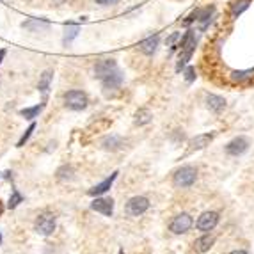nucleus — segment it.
Segmentation results:
<instances>
[{
	"instance_id": "nucleus-1",
	"label": "nucleus",
	"mask_w": 254,
	"mask_h": 254,
	"mask_svg": "<svg viewBox=\"0 0 254 254\" xmlns=\"http://www.w3.org/2000/svg\"><path fill=\"white\" fill-rule=\"evenodd\" d=\"M196 178H197L196 167H192V165H183V167H180V169L174 173L173 183H174V187L188 188L196 183Z\"/></svg>"
},
{
	"instance_id": "nucleus-2",
	"label": "nucleus",
	"mask_w": 254,
	"mask_h": 254,
	"mask_svg": "<svg viewBox=\"0 0 254 254\" xmlns=\"http://www.w3.org/2000/svg\"><path fill=\"white\" fill-rule=\"evenodd\" d=\"M87 103H89V98H87V94L84 93V91H68L66 94H64V105H66L70 110H84L85 107H87Z\"/></svg>"
},
{
	"instance_id": "nucleus-3",
	"label": "nucleus",
	"mask_w": 254,
	"mask_h": 254,
	"mask_svg": "<svg viewBox=\"0 0 254 254\" xmlns=\"http://www.w3.org/2000/svg\"><path fill=\"white\" fill-rule=\"evenodd\" d=\"M34 229L37 235L41 236H50L55 231V215L52 212H43L37 215L36 222H34Z\"/></svg>"
},
{
	"instance_id": "nucleus-4",
	"label": "nucleus",
	"mask_w": 254,
	"mask_h": 254,
	"mask_svg": "<svg viewBox=\"0 0 254 254\" xmlns=\"http://www.w3.org/2000/svg\"><path fill=\"white\" fill-rule=\"evenodd\" d=\"M227 80L233 85H251L254 84V66L247 70H231L227 73Z\"/></svg>"
},
{
	"instance_id": "nucleus-5",
	"label": "nucleus",
	"mask_w": 254,
	"mask_h": 254,
	"mask_svg": "<svg viewBox=\"0 0 254 254\" xmlns=\"http://www.w3.org/2000/svg\"><path fill=\"white\" fill-rule=\"evenodd\" d=\"M215 18V5L210 4V5H205V7H197V27H199L201 32H205L206 29L212 25Z\"/></svg>"
},
{
	"instance_id": "nucleus-6",
	"label": "nucleus",
	"mask_w": 254,
	"mask_h": 254,
	"mask_svg": "<svg viewBox=\"0 0 254 254\" xmlns=\"http://www.w3.org/2000/svg\"><path fill=\"white\" fill-rule=\"evenodd\" d=\"M224 149H226V153L229 156H240V155H244V153L249 149V139L238 135V137L231 139V141L226 144V147H224Z\"/></svg>"
},
{
	"instance_id": "nucleus-7",
	"label": "nucleus",
	"mask_w": 254,
	"mask_h": 254,
	"mask_svg": "<svg viewBox=\"0 0 254 254\" xmlns=\"http://www.w3.org/2000/svg\"><path fill=\"white\" fill-rule=\"evenodd\" d=\"M190 227H192V217L188 214L176 215L169 224V229L174 235H183V233H187Z\"/></svg>"
},
{
	"instance_id": "nucleus-8",
	"label": "nucleus",
	"mask_w": 254,
	"mask_h": 254,
	"mask_svg": "<svg viewBox=\"0 0 254 254\" xmlns=\"http://www.w3.org/2000/svg\"><path fill=\"white\" fill-rule=\"evenodd\" d=\"M147 208H149V201L143 196H135L126 203V212H128L130 215H134V217L146 214Z\"/></svg>"
},
{
	"instance_id": "nucleus-9",
	"label": "nucleus",
	"mask_w": 254,
	"mask_h": 254,
	"mask_svg": "<svg viewBox=\"0 0 254 254\" xmlns=\"http://www.w3.org/2000/svg\"><path fill=\"white\" fill-rule=\"evenodd\" d=\"M102 82H103V87L107 91H116V89H119L121 85H123V82H125V75H123L121 70L116 68V70L109 73L105 78H102Z\"/></svg>"
},
{
	"instance_id": "nucleus-10",
	"label": "nucleus",
	"mask_w": 254,
	"mask_h": 254,
	"mask_svg": "<svg viewBox=\"0 0 254 254\" xmlns=\"http://www.w3.org/2000/svg\"><path fill=\"white\" fill-rule=\"evenodd\" d=\"M217 224H218V214H215V212H205V214L197 218L196 226L199 231H212Z\"/></svg>"
},
{
	"instance_id": "nucleus-11",
	"label": "nucleus",
	"mask_w": 254,
	"mask_h": 254,
	"mask_svg": "<svg viewBox=\"0 0 254 254\" xmlns=\"http://www.w3.org/2000/svg\"><path fill=\"white\" fill-rule=\"evenodd\" d=\"M117 68V63L114 59H100L98 63L94 64V76L96 78H105L110 72H114Z\"/></svg>"
},
{
	"instance_id": "nucleus-12",
	"label": "nucleus",
	"mask_w": 254,
	"mask_h": 254,
	"mask_svg": "<svg viewBox=\"0 0 254 254\" xmlns=\"http://www.w3.org/2000/svg\"><path fill=\"white\" fill-rule=\"evenodd\" d=\"M91 210L98 212V214H103L105 217H112V214H114V201L109 199V197L94 199L93 203H91Z\"/></svg>"
},
{
	"instance_id": "nucleus-13",
	"label": "nucleus",
	"mask_w": 254,
	"mask_h": 254,
	"mask_svg": "<svg viewBox=\"0 0 254 254\" xmlns=\"http://www.w3.org/2000/svg\"><path fill=\"white\" fill-rule=\"evenodd\" d=\"M251 4H253V0H231V4H229V20H238L245 11L249 9Z\"/></svg>"
},
{
	"instance_id": "nucleus-14",
	"label": "nucleus",
	"mask_w": 254,
	"mask_h": 254,
	"mask_svg": "<svg viewBox=\"0 0 254 254\" xmlns=\"http://www.w3.org/2000/svg\"><path fill=\"white\" fill-rule=\"evenodd\" d=\"M205 103H206V107H208V110L210 112H214V114H220V112L226 109V105H227V102L222 98V96H218V94H206V100H205Z\"/></svg>"
},
{
	"instance_id": "nucleus-15",
	"label": "nucleus",
	"mask_w": 254,
	"mask_h": 254,
	"mask_svg": "<svg viewBox=\"0 0 254 254\" xmlns=\"http://www.w3.org/2000/svg\"><path fill=\"white\" fill-rule=\"evenodd\" d=\"M214 141V134H199L194 139H190V151H199V149H205L206 146H210V143Z\"/></svg>"
},
{
	"instance_id": "nucleus-16",
	"label": "nucleus",
	"mask_w": 254,
	"mask_h": 254,
	"mask_svg": "<svg viewBox=\"0 0 254 254\" xmlns=\"http://www.w3.org/2000/svg\"><path fill=\"white\" fill-rule=\"evenodd\" d=\"M158 45H160V36L155 34V36L141 41V43H139V50H141L144 55H153L156 52V48H158Z\"/></svg>"
},
{
	"instance_id": "nucleus-17",
	"label": "nucleus",
	"mask_w": 254,
	"mask_h": 254,
	"mask_svg": "<svg viewBox=\"0 0 254 254\" xmlns=\"http://www.w3.org/2000/svg\"><path fill=\"white\" fill-rule=\"evenodd\" d=\"M22 27L25 31H31V32H46L50 29V23L46 20H39V18H31L27 22L22 23Z\"/></svg>"
},
{
	"instance_id": "nucleus-18",
	"label": "nucleus",
	"mask_w": 254,
	"mask_h": 254,
	"mask_svg": "<svg viewBox=\"0 0 254 254\" xmlns=\"http://www.w3.org/2000/svg\"><path fill=\"white\" fill-rule=\"evenodd\" d=\"M117 171L116 173H112L110 174V178H107V180H103L102 183H98V185H94L93 188H91L89 192H87V194H89V196H102V194H105V192L109 190V188L112 187V183L116 181V178H117Z\"/></svg>"
},
{
	"instance_id": "nucleus-19",
	"label": "nucleus",
	"mask_w": 254,
	"mask_h": 254,
	"mask_svg": "<svg viewBox=\"0 0 254 254\" xmlns=\"http://www.w3.org/2000/svg\"><path fill=\"white\" fill-rule=\"evenodd\" d=\"M123 144H125V141L119 135H109V137H105L102 141V147L103 149H109V151H117V149L123 147Z\"/></svg>"
},
{
	"instance_id": "nucleus-20",
	"label": "nucleus",
	"mask_w": 254,
	"mask_h": 254,
	"mask_svg": "<svg viewBox=\"0 0 254 254\" xmlns=\"http://www.w3.org/2000/svg\"><path fill=\"white\" fill-rule=\"evenodd\" d=\"M52 78H54V72H52V70H45V72L41 73L37 89L41 91V94H43V96H46V93H48L50 84H52Z\"/></svg>"
},
{
	"instance_id": "nucleus-21",
	"label": "nucleus",
	"mask_w": 254,
	"mask_h": 254,
	"mask_svg": "<svg viewBox=\"0 0 254 254\" xmlns=\"http://www.w3.org/2000/svg\"><path fill=\"white\" fill-rule=\"evenodd\" d=\"M80 34V25H76V23H68L66 25V32H64V37H63V45L68 46L72 45L73 39Z\"/></svg>"
},
{
	"instance_id": "nucleus-22",
	"label": "nucleus",
	"mask_w": 254,
	"mask_h": 254,
	"mask_svg": "<svg viewBox=\"0 0 254 254\" xmlns=\"http://www.w3.org/2000/svg\"><path fill=\"white\" fill-rule=\"evenodd\" d=\"M215 244V238L212 235H205L201 236V238H197L196 242H194V247H196V251H199V253H206V251L212 249V245Z\"/></svg>"
},
{
	"instance_id": "nucleus-23",
	"label": "nucleus",
	"mask_w": 254,
	"mask_h": 254,
	"mask_svg": "<svg viewBox=\"0 0 254 254\" xmlns=\"http://www.w3.org/2000/svg\"><path fill=\"white\" fill-rule=\"evenodd\" d=\"M151 119H153V114L147 110V109H139V110L135 112V117H134L135 125L144 126L147 125V123H151Z\"/></svg>"
},
{
	"instance_id": "nucleus-24",
	"label": "nucleus",
	"mask_w": 254,
	"mask_h": 254,
	"mask_svg": "<svg viewBox=\"0 0 254 254\" xmlns=\"http://www.w3.org/2000/svg\"><path fill=\"white\" fill-rule=\"evenodd\" d=\"M43 103H39V105H34V107H29V109H23V110H20V114H22L25 119H34V117H37L39 116V112L43 110Z\"/></svg>"
},
{
	"instance_id": "nucleus-25",
	"label": "nucleus",
	"mask_w": 254,
	"mask_h": 254,
	"mask_svg": "<svg viewBox=\"0 0 254 254\" xmlns=\"http://www.w3.org/2000/svg\"><path fill=\"white\" fill-rule=\"evenodd\" d=\"M73 167L72 165H63L61 169L57 171V178L61 180V181H66V180H73Z\"/></svg>"
},
{
	"instance_id": "nucleus-26",
	"label": "nucleus",
	"mask_w": 254,
	"mask_h": 254,
	"mask_svg": "<svg viewBox=\"0 0 254 254\" xmlns=\"http://www.w3.org/2000/svg\"><path fill=\"white\" fill-rule=\"evenodd\" d=\"M183 78H185V82L187 84H192V82H196L197 78V72L194 66H187L185 70H183Z\"/></svg>"
},
{
	"instance_id": "nucleus-27",
	"label": "nucleus",
	"mask_w": 254,
	"mask_h": 254,
	"mask_svg": "<svg viewBox=\"0 0 254 254\" xmlns=\"http://www.w3.org/2000/svg\"><path fill=\"white\" fill-rule=\"evenodd\" d=\"M180 39H181V32H173V34H171V36L165 39V45L169 46L171 50H176V48H178Z\"/></svg>"
},
{
	"instance_id": "nucleus-28",
	"label": "nucleus",
	"mask_w": 254,
	"mask_h": 254,
	"mask_svg": "<svg viewBox=\"0 0 254 254\" xmlns=\"http://www.w3.org/2000/svg\"><path fill=\"white\" fill-rule=\"evenodd\" d=\"M22 201H23V196L20 194L18 190H16V188H14L13 194H11V197H9V208H11V210L16 208V206H18L20 203H22Z\"/></svg>"
},
{
	"instance_id": "nucleus-29",
	"label": "nucleus",
	"mask_w": 254,
	"mask_h": 254,
	"mask_svg": "<svg viewBox=\"0 0 254 254\" xmlns=\"http://www.w3.org/2000/svg\"><path fill=\"white\" fill-rule=\"evenodd\" d=\"M34 130H36V125H34V123H32V125L29 126L27 130H25V134L22 135V139H20V141H18V147H22L23 144L27 143V141H29V137H31V135H32V132H34Z\"/></svg>"
},
{
	"instance_id": "nucleus-30",
	"label": "nucleus",
	"mask_w": 254,
	"mask_h": 254,
	"mask_svg": "<svg viewBox=\"0 0 254 254\" xmlns=\"http://www.w3.org/2000/svg\"><path fill=\"white\" fill-rule=\"evenodd\" d=\"M196 20H197V9H194L187 18L183 20V25H185V27H190L192 23H196Z\"/></svg>"
},
{
	"instance_id": "nucleus-31",
	"label": "nucleus",
	"mask_w": 254,
	"mask_h": 254,
	"mask_svg": "<svg viewBox=\"0 0 254 254\" xmlns=\"http://www.w3.org/2000/svg\"><path fill=\"white\" fill-rule=\"evenodd\" d=\"M96 4H100V5H116V4H119V0H94Z\"/></svg>"
},
{
	"instance_id": "nucleus-32",
	"label": "nucleus",
	"mask_w": 254,
	"mask_h": 254,
	"mask_svg": "<svg viewBox=\"0 0 254 254\" xmlns=\"http://www.w3.org/2000/svg\"><path fill=\"white\" fill-rule=\"evenodd\" d=\"M4 57H5V50L2 48V50H0V64H2V61H4Z\"/></svg>"
},
{
	"instance_id": "nucleus-33",
	"label": "nucleus",
	"mask_w": 254,
	"mask_h": 254,
	"mask_svg": "<svg viewBox=\"0 0 254 254\" xmlns=\"http://www.w3.org/2000/svg\"><path fill=\"white\" fill-rule=\"evenodd\" d=\"M229 254H247L245 251H242V249H238V251H233V253H229Z\"/></svg>"
},
{
	"instance_id": "nucleus-34",
	"label": "nucleus",
	"mask_w": 254,
	"mask_h": 254,
	"mask_svg": "<svg viewBox=\"0 0 254 254\" xmlns=\"http://www.w3.org/2000/svg\"><path fill=\"white\" fill-rule=\"evenodd\" d=\"M64 2H66V0H54L55 5H61V4H64Z\"/></svg>"
},
{
	"instance_id": "nucleus-35",
	"label": "nucleus",
	"mask_w": 254,
	"mask_h": 254,
	"mask_svg": "<svg viewBox=\"0 0 254 254\" xmlns=\"http://www.w3.org/2000/svg\"><path fill=\"white\" fill-rule=\"evenodd\" d=\"M2 212H4V208H2V205H0V215H2Z\"/></svg>"
},
{
	"instance_id": "nucleus-36",
	"label": "nucleus",
	"mask_w": 254,
	"mask_h": 254,
	"mask_svg": "<svg viewBox=\"0 0 254 254\" xmlns=\"http://www.w3.org/2000/svg\"><path fill=\"white\" fill-rule=\"evenodd\" d=\"M0 245H2V233H0Z\"/></svg>"
},
{
	"instance_id": "nucleus-37",
	"label": "nucleus",
	"mask_w": 254,
	"mask_h": 254,
	"mask_svg": "<svg viewBox=\"0 0 254 254\" xmlns=\"http://www.w3.org/2000/svg\"><path fill=\"white\" fill-rule=\"evenodd\" d=\"M119 254H125V251H123V249H119Z\"/></svg>"
}]
</instances>
